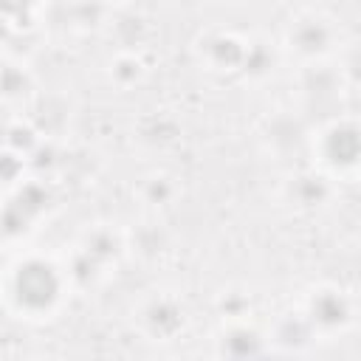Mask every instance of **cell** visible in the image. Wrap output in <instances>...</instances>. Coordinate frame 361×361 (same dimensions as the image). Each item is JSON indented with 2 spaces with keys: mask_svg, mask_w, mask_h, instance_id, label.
<instances>
[{
  "mask_svg": "<svg viewBox=\"0 0 361 361\" xmlns=\"http://www.w3.org/2000/svg\"><path fill=\"white\" fill-rule=\"evenodd\" d=\"M65 290L62 268L48 257H20V268L8 265L6 274V296L20 299L23 313L31 319H42L56 307Z\"/></svg>",
  "mask_w": 361,
  "mask_h": 361,
  "instance_id": "1",
  "label": "cell"
}]
</instances>
